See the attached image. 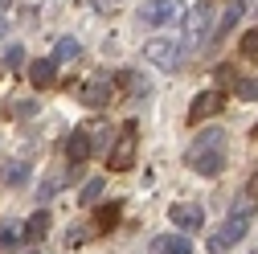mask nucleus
<instances>
[{"instance_id": "13", "label": "nucleus", "mask_w": 258, "mask_h": 254, "mask_svg": "<svg viewBox=\"0 0 258 254\" xmlns=\"http://www.w3.org/2000/svg\"><path fill=\"white\" fill-rule=\"evenodd\" d=\"M115 86H123L127 94H132V99H148V94H152V82H148L144 74H136V70L119 74V82H115Z\"/></svg>"}, {"instance_id": "32", "label": "nucleus", "mask_w": 258, "mask_h": 254, "mask_svg": "<svg viewBox=\"0 0 258 254\" xmlns=\"http://www.w3.org/2000/svg\"><path fill=\"white\" fill-rule=\"evenodd\" d=\"M246 5H250V0H246Z\"/></svg>"}, {"instance_id": "25", "label": "nucleus", "mask_w": 258, "mask_h": 254, "mask_svg": "<svg viewBox=\"0 0 258 254\" xmlns=\"http://www.w3.org/2000/svg\"><path fill=\"white\" fill-rule=\"evenodd\" d=\"M5 66H9V70L25 66V45H9V53H5Z\"/></svg>"}, {"instance_id": "27", "label": "nucleus", "mask_w": 258, "mask_h": 254, "mask_svg": "<svg viewBox=\"0 0 258 254\" xmlns=\"http://www.w3.org/2000/svg\"><path fill=\"white\" fill-rule=\"evenodd\" d=\"M37 111V103L29 99V103H5V115H33Z\"/></svg>"}, {"instance_id": "4", "label": "nucleus", "mask_w": 258, "mask_h": 254, "mask_svg": "<svg viewBox=\"0 0 258 254\" xmlns=\"http://www.w3.org/2000/svg\"><path fill=\"white\" fill-rule=\"evenodd\" d=\"M209 17H213V5H209V0H201L197 9H188V13H184V25H180V41H184V45H201L205 33H209Z\"/></svg>"}, {"instance_id": "9", "label": "nucleus", "mask_w": 258, "mask_h": 254, "mask_svg": "<svg viewBox=\"0 0 258 254\" xmlns=\"http://www.w3.org/2000/svg\"><path fill=\"white\" fill-rule=\"evenodd\" d=\"M168 221L180 230V234H192V230H201V221H205V213H201V205H192V201H180V205H172L168 209Z\"/></svg>"}, {"instance_id": "17", "label": "nucleus", "mask_w": 258, "mask_h": 254, "mask_svg": "<svg viewBox=\"0 0 258 254\" xmlns=\"http://www.w3.org/2000/svg\"><path fill=\"white\" fill-rule=\"evenodd\" d=\"M254 205H258V168L250 172V180H246V188H242V201H238V213H254Z\"/></svg>"}, {"instance_id": "26", "label": "nucleus", "mask_w": 258, "mask_h": 254, "mask_svg": "<svg viewBox=\"0 0 258 254\" xmlns=\"http://www.w3.org/2000/svg\"><path fill=\"white\" fill-rule=\"evenodd\" d=\"M25 234H21V226H17V221H13V226H5V230H0V246H17Z\"/></svg>"}, {"instance_id": "20", "label": "nucleus", "mask_w": 258, "mask_h": 254, "mask_svg": "<svg viewBox=\"0 0 258 254\" xmlns=\"http://www.w3.org/2000/svg\"><path fill=\"white\" fill-rule=\"evenodd\" d=\"M53 57H57V61H74V57H78V37H57Z\"/></svg>"}, {"instance_id": "7", "label": "nucleus", "mask_w": 258, "mask_h": 254, "mask_svg": "<svg viewBox=\"0 0 258 254\" xmlns=\"http://www.w3.org/2000/svg\"><path fill=\"white\" fill-rule=\"evenodd\" d=\"M180 17V5H176V0H144V9H140V21L144 25H172Z\"/></svg>"}, {"instance_id": "1", "label": "nucleus", "mask_w": 258, "mask_h": 254, "mask_svg": "<svg viewBox=\"0 0 258 254\" xmlns=\"http://www.w3.org/2000/svg\"><path fill=\"white\" fill-rule=\"evenodd\" d=\"M184 164L197 176H221V168H225V132L221 127H209V132L192 140V148L184 152Z\"/></svg>"}, {"instance_id": "11", "label": "nucleus", "mask_w": 258, "mask_h": 254, "mask_svg": "<svg viewBox=\"0 0 258 254\" xmlns=\"http://www.w3.org/2000/svg\"><path fill=\"white\" fill-rule=\"evenodd\" d=\"M148 250L152 254H192V242H188V234H160V238H152Z\"/></svg>"}, {"instance_id": "6", "label": "nucleus", "mask_w": 258, "mask_h": 254, "mask_svg": "<svg viewBox=\"0 0 258 254\" xmlns=\"http://www.w3.org/2000/svg\"><path fill=\"white\" fill-rule=\"evenodd\" d=\"M115 78L111 74H99V78H90V82H82L78 86V99L86 103V107H107L111 99H115Z\"/></svg>"}, {"instance_id": "14", "label": "nucleus", "mask_w": 258, "mask_h": 254, "mask_svg": "<svg viewBox=\"0 0 258 254\" xmlns=\"http://www.w3.org/2000/svg\"><path fill=\"white\" fill-rule=\"evenodd\" d=\"M242 9H246V0H234V5L221 13V21H217V29H213V41H221L225 33H234V25L242 21Z\"/></svg>"}, {"instance_id": "15", "label": "nucleus", "mask_w": 258, "mask_h": 254, "mask_svg": "<svg viewBox=\"0 0 258 254\" xmlns=\"http://www.w3.org/2000/svg\"><path fill=\"white\" fill-rule=\"evenodd\" d=\"M45 230H49V213H45V209H37V213L21 226V234H25L29 242H41V238H45Z\"/></svg>"}, {"instance_id": "5", "label": "nucleus", "mask_w": 258, "mask_h": 254, "mask_svg": "<svg viewBox=\"0 0 258 254\" xmlns=\"http://www.w3.org/2000/svg\"><path fill=\"white\" fill-rule=\"evenodd\" d=\"M144 57H148V66H156V70H176L180 66V45L164 41V37H152L144 45Z\"/></svg>"}, {"instance_id": "2", "label": "nucleus", "mask_w": 258, "mask_h": 254, "mask_svg": "<svg viewBox=\"0 0 258 254\" xmlns=\"http://www.w3.org/2000/svg\"><path fill=\"white\" fill-rule=\"evenodd\" d=\"M136 152H140V123L127 119L119 132H115V140L107 144V164L115 172H127V168L136 164Z\"/></svg>"}, {"instance_id": "28", "label": "nucleus", "mask_w": 258, "mask_h": 254, "mask_svg": "<svg viewBox=\"0 0 258 254\" xmlns=\"http://www.w3.org/2000/svg\"><path fill=\"white\" fill-rule=\"evenodd\" d=\"M234 90L242 94V99H246V103H254V99H258V82H238Z\"/></svg>"}, {"instance_id": "10", "label": "nucleus", "mask_w": 258, "mask_h": 254, "mask_svg": "<svg viewBox=\"0 0 258 254\" xmlns=\"http://www.w3.org/2000/svg\"><path fill=\"white\" fill-rule=\"evenodd\" d=\"M57 66H61L57 57H37L33 66H29V82H33L37 90H45V86H53V82H57Z\"/></svg>"}, {"instance_id": "31", "label": "nucleus", "mask_w": 258, "mask_h": 254, "mask_svg": "<svg viewBox=\"0 0 258 254\" xmlns=\"http://www.w3.org/2000/svg\"><path fill=\"white\" fill-rule=\"evenodd\" d=\"M250 254H258V250H250Z\"/></svg>"}, {"instance_id": "21", "label": "nucleus", "mask_w": 258, "mask_h": 254, "mask_svg": "<svg viewBox=\"0 0 258 254\" xmlns=\"http://www.w3.org/2000/svg\"><path fill=\"white\" fill-rule=\"evenodd\" d=\"M242 57L258 66V29H250V33H242Z\"/></svg>"}, {"instance_id": "8", "label": "nucleus", "mask_w": 258, "mask_h": 254, "mask_svg": "<svg viewBox=\"0 0 258 254\" xmlns=\"http://www.w3.org/2000/svg\"><path fill=\"white\" fill-rule=\"evenodd\" d=\"M221 107H225V94H221V90H201L197 99H192V107H188V123H205V119H213Z\"/></svg>"}, {"instance_id": "24", "label": "nucleus", "mask_w": 258, "mask_h": 254, "mask_svg": "<svg viewBox=\"0 0 258 254\" xmlns=\"http://www.w3.org/2000/svg\"><path fill=\"white\" fill-rule=\"evenodd\" d=\"M61 184H66V176H61V172H53V176H45V180H41V201H45V197H53V193H57Z\"/></svg>"}, {"instance_id": "29", "label": "nucleus", "mask_w": 258, "mask_h": 254, "mask_svg": "<svg viewBox=\"0 0 258 254\" xmlns=\"http://www.w3.org/2000/svg\"><path fill=\"white\" fill-rule=\"evenodd\" d=\"M9 33V21H5V13H0V37H5Z\"/></svg>"}, {"instance_id": "3", "label": "nucleus", "mask_w": 258, "mask_h": 254, "mask_svg": "<svg viewBox=\"0 0 258 254\" xmlns=\"http://www.w3.org/2000/svg\"><path fill=\"white\" fill-rule=\"evenodd\" d=\"M246 230H250V213H238V209H234V217H225L221 226H217V230L209 234V250H213V254H221V250L238 246Z\"/></svg>"}, {"instance_id": "19", "label": "nucleus", "mask_w": 258, "mask_h": 254, "mask_svg": "<svg viewBox=\"0 0 258 254\" xmlns=\"http://www.w3.org/2000/svg\"><path fill=\"white\" fill-rule=\"evenodd\" d=\"M238 82H242V78H238L234 66H217V70H213V90H234Z\"/></svg>"}, {"instance_id": "23", "label": "nucleus", "mask_w": 258, "mask_h": 254, "mask_svg": "<svg viewBox=\"0 0 258 254\" xmlns=\"http://www.w3.org/2000/svg\"><path fill=\"white\" fill-rule=\"evenodd\" d=\"M90 238H94V226H74V230L66 234L70 246H82V242H90Z\"/></svg>"}, {"instance_id": "30", "label": "nucleus", "mask_w": 258, "mask_h": 254, "mask_svg": "<svg viewBox=\"0 0 258 254\" xmlns=\"http://www.w3.org/2000/svg\"><path fill=\"white\" fill-rule=\"evenodd\" d=\"M250 136H254V140H258V123H254V132H250Z\"/></svg>"}, {"instance_id": "18", "label": "nucleus", "mask_w": 258, "mask_h": 254, "mask_svg": "<svg viewBox=\"0 0 258 254\" xmlns=\"http://www.w3.org/2000/svg\"><path fill=\"white\" fill-rule=\"evenodd\" d=\"M115 221H119V205L111 201V205H103L99 213H94L90 226H94V234H103V230H111V226H115Z\"/></svg>"}, {"instance_id": "22", "label": "nucleus", "mask_w": 258, "mask_h": 254, "mask_svg": "<svg viewBox=\"0 0 258 254\" xmlns=\"http://www.w3.org/2000/svg\"><path fill=\"white\" fill-rule=\"evenodd\" d=\"M99 193H103V180H86V184H82V193H78V201L94 205V201H99Z\"/></svg>"}, {"instance_id": "16", "label": "nucleus", "mask_w": 258, "mask_h": 254, "mask_svg": "<svg viewBox=\"0 0 258 254\" xmlns=\"http://www.w3.org/2000/svg\"><path fill=\"white\" fill-rule=\"evenodd\" d=\"M0 180H5V184H25L29 180V164L25 160H5V164H0Z\"/></svg>"}, {"instance_id": "12", "label": "nucleus", "mask_w": 258, "mask_h": 254, "mask_svg": "<svg viewBox=\"0 0 258 254\" xmlns=\"http://www.w3.org/2000/svg\"><path fill=\"white\" fill-rule=\"evenodd\" d=\"M90 132L86 127H78V132H70V140H66V160L70 164H86V156H90Z\"/></svg>"}]
</instances>
